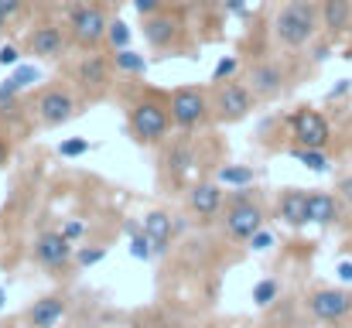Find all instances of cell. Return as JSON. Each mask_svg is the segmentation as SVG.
<instances>
[{
	"mask_svg": "<svg viewBox=\"0 0 352 328\" xmlns=\"http://www.w3.org/2000/svg\"><path fill=\"white\" fill-rule=\"evenodd\" d=\"M322 28V7L315 0H287L274 17V38L284 48H305Z\"/></svg>",
	"mask_w": 352,
	"mask_h": 328,
	"instance_id": "cell-1",
	"label": "cell"
},
{
	"mask_svg": "<svg viewBox=\"0 0 352 328\" xmlns=\"http://www.w3.org/2000/svg\"><path fill=\"white\" fill-rule=\"evenodd\" d=\"M126 127L137 144H147V147L161 144L171 130V109L168 103H157V100H137L126 113Z\"/></svg>",
	"mask_w": 352,
	"mask_h": 328,
	"instance_id": "cell-2",
	"label": "cell"
},
{
	"mask_svg": "<svg viewBox=\"0 0 352 328\" xmlns=\"http://www.w3.org/2000/svg\"><path fill=\"white\" fill-rule=\"evenodd\" d=\"M168 109H171V123L178 130H199L212 120V100L206 89L199 86H182L168 96Z\"/></svg>",
	"mask_w": 352,
	"mask_h": 328,
	"instance_id": "cell-3",
	"label": "cell"
},
{
	"mask_svg": "<svg viewBox=\"0 0 352 328\" xmlns=\"http://www.w3.org/2000/svg\"><path fill=\"white\" fill-rule=\"evenodd\" d=\"M209 100H212V120H216V123H236V120H243V116L253 109V100H256V96H253L250 86L226 79V83H216V86H212Z\"/></svg>",
	"mask_w": 352,
	"mask_h": 328,
	"instance_id": "cell-4",
	"label": "cell"
},
{
	"mask_svg": "<svg viewBox=\"0 0 352 328\" xmlns=\"http://www.w3.org/2000/svg\"><path fill=\"white\" fill-rule=\"evenodd\" d=\"M69 31H72V41L82 45V48H100L107 41V31H110V21L107 14L96 7V3H76L69 10Z\"/></svg>",
	"mask_w": 352,
	"mask_h": 328,
	"instance_id": "cell-5",
	"label": "cell"
},
{
	"mask_svg": "<svg viewBox=\"0 0 352 328\" xmlns=\"http://www.w3.org/2000/svg\"><path fill=\"white\" fill-rule=\"evenodd\" d=\"M308 311L325 325H346L352 318V294L346 287H318L308 294Z\"/></svg>",
	"mask_w": 352,
	"mask_h": 328,
	"instance_id": "cell-6",
	"label": "cell"
},
{
	"mask_svg": "<svg viewBox=\"0 0 352 328\" xmlns=\"http://www.w3.org/2000/svg\"><path fill=\"white\" fill-rule=\"evenodd\" d=\"M34 120L41 127H62L76 116V96L65 86H48L34 96Z\"/></svg>",
	"mask_w": 352,
	"mask_h": 328,
	"instance_id": "cell-7",
	"label": "cell"
},
{
	"mask_svg": "<svg viewBox=\"0 0 352 328\" xmlns=\"http://www.w3.org/2000/svg\"><path fill=\"white\" fill-rule=\"evenodd\" d=\"M223 229H226L230 239L250 243V236L263 229V209H260V202H256V199H246V202H226Z\"/></svg>",
	"mask_w": 352,
	"mask_h": 328,
	"instance_id": "cell-8",
	"label": "cell"
},
{
	"mask_svg": "<svg viewBox=\"0 0 352 328\" xmlns=\"http://www.w3.org/2000/svg\"><path fill=\"white\" fill-rule=\"evenodd\" d=\"M287 123H291V137L298 147H329V140H332V127L318 109L301 107L298 113H291Z\"/></svg>",
	"mask_w": 352,
	"mask_h": 328,
	"instance_id": "cell-9",
	"label": "cell"
},
{
	"mask_svg": "<svg viewBox=\"0 0 352 328\" xmlns=\"http://www.w3.org/2000/svg\"><path fill=\"white\" fill-rule=\"evenodd\" d=\"M31 256L45 270H65L76 250H72V239H65V232H41L31 246Z\"/></svg>",
	"mask_w": 352,
	"mask_h": 328,
	"instance_id": "cell-10",
	"label": "cell"
},
{
	"mask_svg": "<svg viewBox=\"0 0 352 328\" xmlns=\"http://www.w3.org/2000/svg\"><path fill=\"white\" fill-rule=\"evenodd\" d=\"M246 86L253 89L256 100H274V96H280L284 86H287V69H284L280 62H256V65L250 69Z\"/></svg>",
	"mask_w": 352,
	"mask_h": 328,
	"instance_id": "cell-11",
	"label": "cell"
},
{
	"mask_svg": "<svg viewBox=\"0 0 352 328\" xmlns=\"http://www.w3.org/2000/svg\"><path fill=\"white\" fill-rule=\"evenodd\" d=\"M182 34H185V24H182L178 14H164L161 10V14L144 17V41L151 48H171V45L182 41Z\"/></svg>",
	"mask_w": 352,
	"mask_h": 328,
	"instance_id": "cell-12",
	"label": "cell"
},
{
	"mask_svg": "<svg viewBox=\"0 0 352 328\" xmlns=\"http://www.w3.org/2000/svg\"><path fill=\"white\" fill-rule=\"evenodd\" d=\"M76 83L86 96H103L110 89V58L103 55H82V62L76 65Z\"/></svg>",
	"mask_w": 352,
	"mask_h": 328,
	"instance_id": "cell-13",
	"label": "cell"
},
{
	"mask_svg": "<svg viewBox=\"0 0 352 328\" xmlns=\"http://www.w3.org/2000/svg\"><path fill=\"white\" fill-rule=\"evenodd\" d=\"M65 48H69V38H65V31L55 28V24H41V28H34V31L24 38V52L34 55V58H58Z\"/></svg>",
	"mask_w": 352,
	"mask_h": 328,
	"instance_id": "cell-14",
	"label": "cell"
},
{
	"mask_svg": "<svg viewBox=\"0 0 352 328\" xmlns=\"http://www.w3.org/2000/svg\"><path fill=\"white\" fill-rule=\"evenodd\" d=\"M65 298H58V294H45V298H38L28 311H24V318H28V325L31 328H55L62 318H65Z\"/></svg>",
	"mask_w": 352,
	"mask_h": 328,
	"instance_id": "cell-15",
	"label": "cell"
},
{
	"mask_svg": "<svg viewBox=\"0 0 352 328\" xmlns=\"http://www.w3.org/2000/svg\"><path fill=\"white\" fill-rule=\"evenodd\" d=\"M277 216L291 229L308 226V192L305 188H284L280 199H277Z\"/></svg>",
	"mask_w": 352,
	"mask_h": 328,
	"instance_id": "cell-16",
	"label": "cell"
},
{
	"mask_svg": "<svg viewBox=\"0 0 352 328\" xmlns=\"http://www.w3.org/2000/svg\"><path fill=\"white\" fill-rule=\"evenodd\" d=\"M342 216V199L332 192H308V222L311 226H332Z\"/></svg>",
	"mask_w": 352,
	"mask_h": 328,
	"instance_id": "cell-17",
	"label": "cell"
},
{
	"mask_svg": "<svg viewBox=\"0 0 352 328\" xmlns=\"http://www.w3.org/2000/svg\"><path fill=\"white\" fill-rule=\"evenodd\" d=\"M188 209L195 216H216L223 209V188L216 182H202L188 192Z\"/></svg>",
	"mask_w": 352,
	"mask_h": 328,
	"instance_id": "cell-18",
	"label": "cell"
},
{
	"mask_svg": "<svg viewBox=\"0 0 352 328\" xmlns=\"http://www.w3.org/2000/svg\"><path fill=\"white\" fill-rule=\"evenodd\" d=\"M352 24V0H322V28L336 38Z\"/></svg>",
	"mask_w": 352,
	"mask_h": 328,
	"instance_id": "cell-19",
	"label": "cell"
},
{
	"mask_svg": "<svg viewBox=\"0 0 352 328\" xmlns=\"http://www.w3.org/2000/svg\"><path fill=\"white\" fill-rule=\"evenodd\" d=\"M140 226H144V232L154 239L157 253H164L168 243H171V236H175V222H171V216H168V212H147V216L140 219Z\"/></svg>",
	"mask_w": 352,
	"mask_h": 328,
	"instance_id": "cell-20",
	"label": "cell"
},
{
	"mask_svg": "<svg viewBox=\"0 0 352 328\" xmlns=\"http://www.w3.org/2000/svg\"><path fill=\"white\" fill-rule=\"evenodd\" d=\"M291 157L294 161H301L308 171H315V175H325L329 168H332V161H329V154H325V147H294L291 151Z\"/></svg>",
	"mask_w": 352,
	"mask_h": 328,
	"instance_id": "cell-21",
	"label": "cell"
},
{
	"mask_svg": "<svg viewBox=\"0 0 352 328\" xmlns=\"http://www.w3.org/2000/svg\"><path fill=\"white\" fill-rule=\"evenodd\" d=\"M216 182H219V185H233V188H246V185L256 182V171L246 168V164H223V168L216 171Z\"/></svg>",
	"mask_w": 352,
	"mask_h": 328,
	"instance_id": "cell-22",
	"label": "cell"
},
{
	"mask_svg": "<svg viewBox=\"0 0 352 328\" xmlns=\"http://www.w3.org/2000/svg\"><path fill=\"white\" fill-rule=\"evenodd\" d=\"M113 65H117L120 72H126V76H144L147 72V58L137 55V52H130V48L113 52Z\"/></svg>",
	"mask_w": 352,
	"mask_h": 328,
	"instance_id": "cell-23",
	"label": "cell"
},
{
	"mask_svg": "<svg viewBox=\"0 0 352 328\" xmlns=\"http://www.w3.org/2000/svg\"><path fill=\"white\" fill-rule=\"evenodd\" d=\"M277 294H280V284H277L274 277L253 284V305H256V308H270V305L277 301Z\"/></svg>",
	"mask_w": 352,
	"mask_h": 328,
	"instance_id": "cell-24",
	"label": "cell"
},
{
	"mask_svg": "<svg viewBox=\"0 0 352 328\" xmlns=\"http://www.w3.org/2000/svg\"><path fill=\"white\" fill-rule=\"evenodd\" d=\"M130 256L133 260H151V256H157V246H154V239L140 229L137 236H130Z\"/></svg>",
	"mask_w": 352,
	"mask_h": 328,
	"instance_id": "cell-25",
	"label": "cell"
},
{
	"mask_svg": "<svg viewBox=\"0 0 352 328\" xmlns=\"http://www.w3.org/2000/svg\"><path fill=\"white\" fill-rule=\"evenodd\" d=\"M107 41H110V48H113V52H120V48H130V24H126V21H110Z\"/></svg>",
	"mask_w": 352,
	"mask_h": 328,
	"instance_id": "cell-26",
	"label": "cell"
},
{
	"mask_svg": "<svg viewBox=\"0 0 352 328\" xmlns=\"http://www.w3.org/2000/svg\"><path fill=\"white\" fill-rule=\"evenodd\" d=\"M192 151H188V144H178L171 154H168V164H175V175H182V171H188L192 168Z\"/></svg>",
	"mask_w": 352,
	"mask_h": 328,
	"instance_id": "cell-27",
	"label": "cell"
},
{
	"mask_svg": "<svg viewBox=\"0 0 352 328\" xmlns=\"http://www.w3.org/2000/svg\"><path fill=\"white\" fill-rule=\"evenodd\" d=\"M103 260H107V250L103 246H82V250H76V263L79 267H96Z\"/></svg>",
	"mask_w": 352,
	"mask_h": 328,
	"instance_id": "cell-28",
	"label": "cell"
},
{
	"mask_svg": "<svg viewBox=\"0 0 352 328\" xmlns=\"http://www.w3.org/2000/svg\"><path fill=\"white\" fill-rule=\"evenodd\" d=\"M236 69H239V58H236V55L219 58V62H216V69H212V83H226V79H233Z\"/></svg>",
	"mask_w": 352,
	"mask_h": 328,
	"instance_id": "cell-29",
	"label": "cell"
},
{
	"mask_svg": "<svg viewBox=\"0 0 352 328\" xmlns=\"http://www.w3.org/2000/svg\"><path fill=\"white\" fill-rule=\"evenodd\" d=\"M86 151H89V140L86 137H69V140L58 144V154L62 157H82Z\"/></svg>",
	"mask_w": 352,
	"mask_h": 328,
	"instance_id": "cell-30",
	"label": "cell"
},
{
	"mask_svg": "<svg viewBox=\"0 0 352 328\" xmlns=\"http://www.w3.org/2000/svg\"><path fill=\"white\" fill-rule=\"evenodd\" d=\"M21 7H24V0H0V31L21 14Z\"/></svg>",
	"mask_w": 352,
	"mask_h": 328,
	"instance_id": "cell-31",
	"label": "cell"
},
{
	"mask_svg": "<svg viewBox=\"0 0 352 328\" xmlns=\"http://www.w3.org/2000/svg\"><path fill=\"white\" fill-rule=\"evenodd\" d=\"M14 79L21 83V89H28L31 83H38V79H41V72H38L34 65H17V69H14Z\"/></svg>",
	"mask_w": 352,
	"mask_h": 328,
	"instance_id": "cell-32",
	"label": "cell"
},
{
	"mask_svg": "<svg viewBox=\"0 0 352 328\" xmlns=\"http://www.w3.org/2000/svg\"><path fill=\"white\" fill-rule=\"evenodd\" d=\"M250 246H253L256 253L270 250V246H274V232H270V229H260V232H253V236H250Z\"/></svg>",
	"mask_w": 352,
	"mask_h": 328,
	"instance_id": "cell-33",
	"label": "cell"
},
{
	"mask_svg": "<svg viewBox=\"0 0 352 328\" xmlns=\"http://www.w3.org/2000/svg\"><path fill=\"white\" fill-rule=\"evenodd\" d=\"M17 93H21V83H17V79L10 76V79H7V83L0 86V113H3V107H7V103H10V100H14Z\"/></svg>",
	"mask_w": 352,
	"mask_h": 328,
	"instance_id": "cell-34",
	"label": "cell"
},
{
	"mask_svg": "<svg viewBox=\"0 0 352 328\" xmlns=\"http://www.w3.org/2000/svg\"><path fill=\"white\" fill-rule=\"evenodd\" d=\"M0 65H3V69H17V65H21V52H17L14 45H3V48H0Z\"/></svg>",
	"mask_w": 352,
	"mask_h": 328,
	"instance_id": "cell-35",
	"label": "cell"
},
{
	"mask_svg": "<svg viewBox=\"0 0 352 328\" xmlns=\"http://www.w3.org/2000/svg\"><path fill=\"white\" fill-rule=\"evenodd\" d=\"M161 7H164V0H133V10H137L140 17H151V14H161Z\"/></svg>",
	"mask_w": 352,
	"mask_h": 328,
	"instance_id": "cell-36",
	"label": "cell"
},
{
	"mask_svg": "<svg viewBox=\"0 0 352 328\" xmlns=\"http://www.w3.org/2000/svg\"><path fill=\"white\" fill-rule=\"evenodd\" d=\"M62 232H65V239H79V236L86 232V226H82L79 219H69V222L62 226Z\"/></svg>",
	"mask_w": 352,
	"mask_h": 328,
	"instance_id": "cell-37",
	"label": "cell"
},
{
	"mask_svg": "<svg viewBox=\"0 0 352 328\" xmlns=\"http://www.w3.org/2000/svg\"><path fill=\"white\" fill-rule=\"evenodd\" d=\"M336 192H339V199H342L346 206H352V175H346V178L339 182V188H336Z\"/></svg>",
	"mask_w": 352,
	"mask_h": 328,
	"instance_id": "cell-38",
	"label": "cell"
},
{
	"mask_svg": "<svg viewBox=\"0 0 352 328\" xmlns=\"http://www.w3.org/2000/svg\"><path fill=\"white\" fill-rule=\"evenodd\" d=\"M336 274H339V281H342V284H352V263L349 260H342V263L336 267Z\"/></svg>",
	"mask_w": 352,
	"mask_h": 328,
	"instance_id": "cell-39",
	"label": "cell"
},
{
	"mask_svg": "<svg viewBox=\"0 0 352 328\" xmlns=\"http://www.w3.org/2000/svg\"><path fill=\"white\" fill-rule=\"evenodd\" d=\"M140 229H144V226H140L137 219H126V222H123V236H137Z\"/></svg>",
	"mask_w": 352,
	"mask_h": 328,
	"instance_id": "cell-40",
	"label": "cell"
},
{
	"mask_svg": "<svg viewBox=\"0 0 352 328\" xmlns=\"http://www.w3.org/2000/svg\"><path fill=\"white\" fill-rule=\"evenodd\" d=\"M349 89H352V79H342V83H339L329 96H332V100H339V96H342V93H349Z\"/></svg>",
	"mask_w": 352,
	"mask_h": 328,
	"instance_id": "cell-41",
	"label": "cell"
},
{
	"mask_svg": "<svg viewBox=\"0 0 352 328\" xmlns=\"http://www.w3.org/2000/svg\"><path fill=\"white\" fill-rule=\"evenodd\" d=\"M226 10H230V14H236V17H239V14L246 10V0H226Z\"/></svg>",
	"mask_w": 352,
	"mask_h": 328,
	"instance_id": "cell-42",
	"label": "cell"
},
{
	"mask_svg": "<svg viewBox=\"0 0 352 328\" xmlns=\"http://www.w3.org/2000/svg\"><path fill=\"white\" fill-rule=\"evenodd\" d=\"M3 308H7V291L0 287V311H3Z\"/></svg>",
	"mask_w": 352,
	"mask_h": 328,
	"instance_id": "cell-43",
	"label": "cell"
},
{
	"mask_svg": "<svg viewBox=\"0 0 352 328\" xmlns=\"http://www.w3.org/2000/svg\"><path fill=\"white\" fill-rule=\"evenodd\" d=\"M3 157H7V147H0V161H3Z\"/></svg>",
	"mask_w": 352,
	"mask_h": 328,
	"instance_id": "cell-44",
	"label": "cell"
}]
</instances>
